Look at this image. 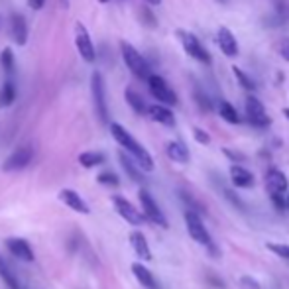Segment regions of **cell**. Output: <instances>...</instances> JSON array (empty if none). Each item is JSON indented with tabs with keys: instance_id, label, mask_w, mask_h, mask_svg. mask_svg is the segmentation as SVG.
Returning a JSON list of instances; mask_svg holds the SVG:
<instances>
[{
	"instance_id": "cell-43",
	"label": "cell",
	"mask_w": 289,
	"mask_h": 289,
	"mask_svg": "<svg viewBox=\"0 0 289 289\" xmlns=\"http://www.w3.org/2000/svg\"><path fill=\"white\" fill-rule=\"evenodd\" d=\"M101 2H108V0H101Z\"/></svg>"
},
{
	"instance_id": "cell-42",
	"label": "cell",
	"mask_w": 289,
	"mask_h": 289,
	"mask_svg": "<svg viewBox=\"0 0 289 289\" xmlns=\"http://www.w3.org/2000/svg\"><path fill=\"white\" fill-rule=\"evenodd\" d=\"M285 205H287V209H289V195H287V199H285Z\"/></svg>"
},
{
	"instance_id": "cell-30",
	"label": "cell",
	"mask_w": 289,
	"mask_h": 289,
	"mask_svg": "<svg viewBox=\"0 0 289 289\" xmlns=\"http://www.w3.org/2000/svg\"><path fill=\"white\" fill-rule=\"evenodd\" d=\"M97 181H99L101 185H108V187H118V183H120L118 175L113 173V171H102L101 175L97 177Z\"/></svg>"
},
{
	"instance_id": "cell-21",
	"label": "cell",
	"mask_w": 289,
	"mask_h": 289,
	"mask_svg": "<svg viewBox=\"0 0 289 289\" xmlns=\"http://www.w3.org/2000/svg\"><path fill=\"white\" fill-rule=\"evenodd\" d=\"M12 36L18 46H26V41H28V24H26L24 16H20V14L12 16Z\"/></svg>"
},
{
	"instance_id": "cell-35",
	"label": "cell",
	"mask_w": 289,
	"mask_h": 289,
	"mask_svg": "<svg viewBox=\"0 0 289 289\" xmlns=\"http://www.w3.org/2000/svg\"><path fill=\"white\" fill-rule=\"evenodd\" d=\"M277 50H279V55H281L285 61H289V38L281 39L279 46H277Z\"/></svg>"
},
{
	"instance_id": "cell-10",
	"label": "cell",
	"mask_w": 289,
	"mask_h": 289,
	"mask_svg": "<svg viewBox=\"0 0 289 289\" xmlns=\"http://www.w3.org/2000/svg\"><path fill=\"white\" fill-rule=\"evenodd\" d=\"M185 223H187V230L191 234V238L203 244V246H211V236H209L207 228L203 225V220L199 218V214L193 213V211H187L185 213Z\"/></svg>"
},
{
	"instance_id": "cell-16",
	"label": "cell",
	"mask_w": 289,
	"mask_h": 289,
	"mask_svg": "<svg viewBox=\"0 0 289 289\" xmlns=\"http://www.w3.org/2000/svg\"><path fill=\"white\" fill-rule=\"evenodd\" d=\"M130 244H132V248H134V252H136V256H138L140 260L150 262L151 250H150V246H148V240H146V236H144L142 232L134 230V232L130 234Z\"/></svg>"
},
{
	"instance_id": "cell-15",
	"label": "cell",
	"mask_w": 289,
	"mask_h": 289,
	"mask_svg": "<svg viewBox=\"0 0 289 289\" xmlns=\"http://www.w3.org/2000/svg\"><path fill=\"white\" fill-rule=\"evenodd\" d=\"M265 189L270 195H281L283 191H287V177L279 169H270L265 173Z\"/></svg>"
},
{
	"instance_id": "cell-11",
	"label": "cell",
	"mask_w": 289,
	"mask_h": 289,
	"mask_svg": "<svg viewBox=\"0 0 289 289\" xmlns=\"http://www.w3.org/2000/svg\"><path fill=\"white\" fill-rule=\"evenodd\" d=\"M75 43H77L79 55H81L85 61L87 63L95 61V46H93V41H91V36H88L87 28L81 24V22L75 26Z\"/></svg>"
},
{
	"instance_id": "cell-36",
	"label": "cell",
	"mask_w": 289,
	"mask_h": 289,
	"mask_svg": "<svg viewBox=\"0 0 289 289\" xmlns=\"http://www.w3.org/2000/svg\"><path fill=\"white\" fill-rule=\"evenodd\" d=\"M240 283L244 285V289H260V283L256 279H252L250 276H244L240 279Z\"/></svg>"
},
{
	"instance_id": "cell-44",
	"label": "cell",
	"mask_w": 289,
	"mask_h": 289,
	"mask_svg": "<svg viewBox=\"0 0 289 289\" xmlns=\"http://www.w3.org/2000/svg\"><path fill=\"white\" fill-rule=\"evenodd\" d=\"M220 2H225V0H220Z\"/></svg>"
},
{
	"instance_id": "cell-20",
	"label": "cell",
	"mask_w": 289,
	"mask_h": 289,
	"mask_svg": "<svg viewBox=\"0 0 289 289\" xmlns=\"http://www.w3.org/2000/svg\"><path fill=\"white\" fill-rule=\"evenodd\" d=\"M165 151H167V155H169V160H173V162H177V164H187L189 162V150L185 144H181V142H169L167 144V148H165Z\"/></svg>"
},
{
	"instance_id": "cell-14",
	"label": "cell",
	"mask_w": 289,
	"mask_h": 289,
	"mask_svg": "<svg viewBox=\"0 0 289 289\" xmlns=\"http://www.w3.org/2000/svg\"><path fill=\"white\" fill-rule=\"evenodd\" d=\"M59 199L61 203H65L71 211H75V213H81V214H88L91 213V209H88V205L85 203V199L73 191V189H61L59 191Z\"/></svg>"
},
{
	"instance_id": "cell-26",
	"label": "cell",
	"mask_w": 289,
	"mask_h": 289,
	"mask_svg": "<svg viewBox=\"0 0 289 289\" xmlns=\"http://www.w3.org/2000/svg\"><path fill=\"white\" fill-rule=\"evenodd\" d=\"M16 101V87L12 81H6L0 88V108H6Z\"/></svg>"
},
{
	"instance_id": "cell-22",
	"label": "cell",
	"mask_w": 289,
	"mask_h": 289,
	"mask_svg": "<svg viewBox=\"0 0 289 289\" xmlns=\"http://www.w3.org/2000/svg\"><path fill=\"white\" fill-rule=\"evenodd\" d=\"M124 99H126V102L132 106V110H134L136 114H146V113H148V104H146V101L140 97L134 88H126Z\"/></svg>"
},
{
	"instance_id": "cell-38",
	"label": "cell",
	"mask_w": 289,
	"mask_h": 289,
	"mask_svg": "<svg viewBox=\"0 0 289 289\" xmlns=\"http://www.w3.org/2000/svg\"><path fill=\"white\" fill-rule=\"evenodd\" d=\"M223 153H225L227 158H230V160H234V162H242V160H244V155H242V153H238V151L228 150V148H225V150H223Z\"/></svg>"
},
{
	"instance_id": "cell-1",
	"label": "cell",
	"mask_w": 289,
	"mask_h": 289,
	"mask_svg": "<svg viewBox=\"0 0 289 289\" xmlns=\"http://www.w3.org/2000/svg\"><path fill=\"white\" fill-rule=\"evenodd\" d=\"M110 134L134 158V162H136V165H138L142 171H153V160H151V155L148 153V150L126 130L124 126H120L118 122H113L110 124Z\"/></svg>"
},
{
	"instance_id": "cell-6",
	"label": "cell",
	"mask_w": 289,
	"mask_h": 289,
	"mask_svg": "<svg viewBox=\"0 0 289 289\" xmlns=\"http://www.w3.org/2000/svg\"><path fill=\"white\" fill-rule=\"evenodd\" d=\"M148 87H150V93L158 99L160 102H164L167 106H175L177 104V95L175 91H171V87L164 81V77L153 75L151 73L148 77Z\"/></svg>"
},
{
	"instance_id": "cell-12",
	"label": "cell",
	"mask_w": 289,
	"mask_h": 289,
	"mask_svg": "<svg viewBox=\"0 0 289 289\" xmlns=\"http://www.w3.org/2000/svg\"><path fill=\"white\" fill-rule=\"evenodd\" d=\"M216 43L220 51L227 55V57H236L238 55V41L234 38V34L228 30V28H218V34H216Z\"/></svg>"
},
{
	"instance_id": "cell-29",
	"label": "cell",
	"mask_w": 289,
	"mask_h": 289,
	"mask_svg": "<svg viewBox=\"0 0 289 289\" xmlns=\"http://www.w3.org/2000/svg\"><path fill=\"white\" fill-rule=\"evenodd\" d=\"M0 63H2V69L6 71V75H12L14 73V53L10 48H4L0 53Z\"/></svg>"
},
{
	"instance_id": "cell-18",
	"label": "cell",
	"mask_w": 289,
	"mask_h": 289,
	"mask_svg": "<svg viewBox=\"0 0 289 289\" xmlns=\"http://www.w3.org/2000/svg\"><path fill=\"white\" fill-rule=\"evenodd\" d=\"M230 181L236 185V187H250L254 183V175L246 167L242 165H232L230 167Z\"/></svg>"
},
{
	"instance_id": "cell-40",
	"label": "cell",
	"mask_w": 289,
	"mask_h": 289,
	"mask_svg": "<svg viewBox=\"0 0 289 289\" xmlns=\"http://www.w3.org/2000/svg\"><path fill=\"white\" fill-rule=\"evenodd\" d=\"M146 2H148V4H153V6H155V4H160L162 0H146Z\"/></svg>"
},
{
	"instance_id": "cell-31",
	"label": "cell",
	"mask_w": 289,
	"mask_h": 289,
	"mask_svg": "<svg viewBox=\"0 0 289 289\" xmlns=\"http://www.w3.org/2000/svg\"><path fill=\"white\" fill-rule=\"evenodd\" d=\"M193 95H195V101L199 102V106H201L203 110H207V113H209V110H213V102H211V99L203 93L201 88H195V93H193Z\"/></svg>"
},
{
	"instance_id": "cell-5",
	"label": "cell",
	"mask_w": 289,
	"mask_h": 289,
	"mask_svg": "<svg viewBox=\"0 0 289 289\" xmlns=\"http://www.w3.org/2000/svg\"><path fill=\"white\" fill-rule=\"evenodd\" d=\"M140 205H142V209H144V218H148V220H151L153 225H158V227L162 228H167V218H165V214L162 213V209L158 207V203H155V199L151 197L150 193L146 191V189H142L140 191Z\"/></svg>"
},
{
	"instance_id": "cell-3",
	"label": "cell",
	"mask_w": 289,
	"mask_h": 289,
	"mask_svg": "<svg viewBox=\"0 0 289 289\" xmlns=\"http://www.w3.org/2000/svg\"><path fill=\"white\" fill-rule=\"evenodd\" d=\"M177 38L181 39V46H183V50H185V53H187L189 57H193L195 61L205 63V65H211V61H213V59H211V53H209V50L199 41L197 36H193L191 32L179 30V32H177Z\"/></svg>"
},
{
	"instance_id": "cell-32",
	"label": "cell",
	"mask_w": 289,
	"mask_h": 289,
	"mask_svg": "<svg viewBox=\"0 0 289 289\" xmlns=\"http://www.w3.org/2000/svg\"><path fill=\"white\" fill-rule=\"evenodd\" d=\"M276 16H277V24L287 20V18H289L287 2H283V0H277V2H276Z\"/></svg>"
},
{
	"instance_id": "cell-13",
	"label": "cell",
	"mask_w": 289,
	"mask_h": 289,
	"mask_svg": "<svg viewBox=\"0 0 289 289\" xmlns=\"http://www.w3.org/2000/svg\"><path fill=\"white\" fill-rule=\"evenodd\" d=\"M6 248L8 252L16 256L18 260H22V262H34V250H32V246L28 244V240L24 238H8L6 240Z\"/></svg>"
},
{
	"instance_id": "cell-33",
	"label": "cell",
	"mask_w": 289,
	"mask_h": 289,
	"mask_svg": "<svg viewBox=\"0 0 289 289\" xmlns=\"http://www.w3.org/2000/svg\"><path fill=\"white\" fill-rule=\"evenodd\" d=\"M268 250H272L274 254H277L279 258H283V260L289 262V246H285V244H274V242H270V244H268Z\"/></svg>"
},
{
	"instance_id": "cell-7",
	"label": "cell",
	"mask_w": 289,
	"mask_h": 289,
	"mask_svg": "<svg viewBox=\"0 0 289 289\" xmlns=\"http://www.w3.org/2000/svg\"><path fill=\"white\" fill-rule=\"evenodd\" d=\"M91 91H93V101H95V110L99 114L102 122H108V106H106V95H104V81L101 73H93L91 77Z\"/></svg>"
},
{
	"instance_id": "cell-23",
	"label": "cell",
	"mask_w": 289,
	"mask_h": 289,
	"mask_svg": "<svg viewBox=\"0 0 289 289\" xmlns=\"http://www.w3.org/2000/svg\"><path fill=\"white\" fill-rule=\"evenodd\" d=\"M104 160H106V158H104L102 151H83V153L79 155V164L83 165V167H87V169L104 164Z\"/></svg>"
},
{
	"instance_id": "cell-24",
	"label": "cell",
	"mask_w": 289,
	"mask_h": 289,
	"mask_svg": "<svg viewBox=\"0 0 289 289\" xmlns=\"http://www.w3.org/2000/svg\"><path fill=\"white\" fill-rule=\"evenodd\" d=\"M118 158H120V164H122V167H124V171L132 177L134 181H142V179H144V177H142V169L136 165L134 160H130V158L126 155L124 151H120V153H118Z\"/></svg>"
},
{
	"instance_id": "cell-27",
	"label": "cell",
	"mask_w": 289,
	"mask_h": 289,
	"mask_svg": "<svg viewBox=\"0 0 289 289\" xmlns=\"http://www.w3.org/2000/svg\"><path fill=\"white\" fill-rule=\"evenodd\" d=\"M218 114H220L227 122H230V124H240V114L236 113V108H234L230 102L227 101L218 102Z\"/></svg>"
},
{
	"instance_id": "cell-4",
	"label": "cell",
	"mask_w": 289,
	"mask_h": 289,
	"mask_svg": "<svg viewBox=\"0 0 289 289\" xmlns=\"http://www.w3.org/2000/svg\"><path fill=\"white\" fill-rule=\"evenodd\" d=\"M244 104H246L244 106L246 108V118H248V122L252 126H256V128H268V126L272 124V118L265 114V108L260 99H256L254 95H248Z\"/></svg>"
},
{
	"instance_id": "cell-17",
	"label": "cell",
	"mask_w": 289,
	"mask_h": 289,
	"mask_svg": "<svg viewBox=\"0 0 289 289\" xmlns=\"http://www.w3.org/2000/svg\"><path fill=\"white\" fill-rule=\"evenodd\" d=\"M148 114H150L155 122H160V124L175 126V114L171 113L167 106H164V104H150L148 106Z\"/></svg>"
},
{
	"instance_id": "cell-37",
	"label": "cell",
	"mask_w": 289,
	"mask_h": 289,
	"mask_svg": "<svg viewBox=\"0 0 289 289\" xmlns=\"http://www.w3.org/2000/svg\"><path fill=\"white\" fill-rule=\"evenodd\" d=\"M270 197H272V203H274V207H276L277 211H285V209H287L285 199H283L281 195H270Z\"/></svg>"
},
{
	"instance_id": "cell-19",
	"label": "cell",
	"mask_w": 289,
	"mask_h": 289,
	"mask_svg": "<svg viewBox=\"0 0 289 289\" xmlns=\"http://www.w3.org/2000/svg\"><path fill=\"white\" fill-rule=\"evenodd\" d=\"M132 274H134V277L138 279L144 287L158 289V281H155V277L151 276V272L144 264H138V262H136V264H132Z\"/></svg>"
},
{
	"instance_id": "cell-34",
	"label": "cell",
	"mask_w": 289,
	"mask_h": 289,
	"mask_svg": "<svg viewBox=\"0 0 289 289\" xmlns=\"http://www.w3.org/2000/svg\"><path fill=\"white\" fill-rule=\"evenodd\" d=\"M193 136H195V140L199 142V144H211V136L205 132V130H201V128H193Z\"/></svg>"
},
{
	"instance_id": "cell-41",
	"label": "cell",
	"mask_w": 289,
	"mask_h": 289,
	"mask_svg": "<svg viewBox=\"0 0 289 289\" xmlns=\"http://www.w3.org/2000/svg\"><path fill=\"white\" fill-rule=\"evenodd\" d=\"M283 114H285V118L289 120V108H283Z\"/></svg>"
},
{
	"instance_id": "cell-9",
	"label": "cell",
	"mask_w": 289,
	"mask_h": 289,
	"mask_svg": "<svg viewBox=\"0 0 289 289\" xmlns=\"http://www.w3.org/2000/svg\"><path fill=\"white\" fill-rule=\"evenodd\" d=\"M32 158H34V148L32 146H22V148H18L6 158L2 169L4 171H20V169H24L26 165H30Z\"/></svg>"
},
{
	"instance_id": "cell-25",
	"label": "cell",
	"mask_w": 289,
	"mask_h": 289,
	"mask_svg": "<svg viewBox=\"0 0 289 289\" xmlns=\"http://www.w3.org/2000/svg\"><path fill=\"white\" fill-rule=\"evenodd\" d=\"M0 279H2L10 289H20L18 277L14 276V272L10 270V265L6 264V260H4L2 256H0Z\"/></svg>"
},
{
	"instance_id": "cell-8",
	"label": "cell",
	"mask_w": 289,
	"mask_h": 289,
	"mask_svg": "<svg viewBox=\"0 0 289 289\" xmlns=\"http://www.w3.org/2000/svg\"><path fill=\"white\" fill-rule=\"evenodd\" d=\"M113 203H114V209H116V213L120 214L122 218H124L128 225H134V227H142L144 225V214L140 213L138 209L132 205V203L124 199V197H120V195H114L113 197Z\"/></svg>"
},
{
	"instance_id": "cell-28",
	"label": "cell",
	"mask_w": 289,
	"mask_h": 289,
	"mask_svg": "<svg viewBox=\"0 0 289 289\" xmlns=\"http://www.w3.org/2000/svg\"><path fill=\"white\" fill-rule=\"evenodd\" d=\"M232 73H234V77H236V81L240 83V87L242 88H246V91H256V83H254V81H252L250 77L246 75L240 67L234 65V67H232Z\"/></svg>"
},
{
	"instance_id": "cell-39",
	"label": "cell",
	"mask_w": 289,
	"mask_h": 289,
	"mask_svg": "<svg viewBox=\"0 0 289 289\" xmlns=\"http://www.w3.org/2000/svg\"><path fill=\"white\" fill-rule=\"evenodd\" d=\"M43 4H46V0H28V6H30L32 10H41Z\"/></svg>"
},
{
	"instance_id": "cell-2",
	"label": "cell",
	"mask_w": 289,
	"mask_h": 289,
	"mask_svg": "<svg viewBox=\"0 0 289 289\" xmlns=\"http://www.w3.org/2000/svg\"><path fill=\"white\" fill-rule=\"evenodd\" d=\"M120 50H122V57H124V63L126 67L134 73V75L142 79V81H148V77L151 75L150 71V65L148 61L140 55V51L134 48V46H130L128 41H122V46H120Z\"/></svg>"
}]
</instances>
